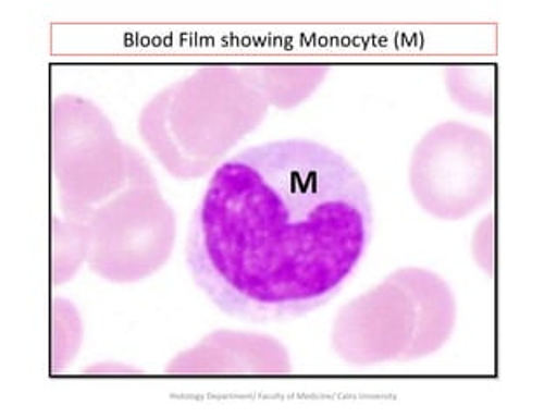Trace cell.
<instances>
[{
  "label": "cell",
  "mask_w": 557,
  "mask_h": 418,
  "mask_svg": "<svg viewBox=\"0 0 557 418\" xmlns=\"http://www.w3.org/2000/svg\"><path fill=\"white\" fill-rule=\"evenodd\" d=\"M51 321V371L61 373L74 361L83 344V319L72 302L58 296L52 298Z\"/></svg>",
  "instance_id": "4fadbf2b"
},
{
  "label": "cell",
  "mask_w": 557,
  "mask_h": 418,
  "mask_svg": "<svg viewBox=\"0 0 557 418\" xmlns=\"http://www.w3.org/2000/svg\"><path fill=\"white\" fill-rule=\"evenodd\" d=\"M373 235L361 173L307 138L244 148L211 174L188 226L191 281L232 318L277 322L344 287Z\"/></svg>",
  "instance_id": "6da1fadb"
},
{
  "label": "cell",
  "mask_w": 557,
  "mask_h": 418,
  "mask_svg": "<svg viewBox=\"0 0 557 418\" xmlns=\"http://www.w3.org/2000/svg\"><path fill=\"white\" fill-rule=\"evenodd\" d=\"M83 373L86 374H136L141 373L139 368L131 365H122L117 361H103L95 362L89 368H83Z\"/></svg>",
  "instance_id": "9a60e30c"
},
{
  "label": "cell",
  "mask_w": 557,
  "mask_h": 418,
  "mask_svg": "<svg viewBox=\"0 0 557 418\" xmlns=\"http://www.w3.org/2000/svg\"><path fill=\"white\" fill-rule=\"evenodd\" d=\"M52 284L72 281L87 258V223L52 217Z\"/></svg>",
  "instance_id": "7c38bea8"
},
{
  "label": "cell",
  "mask_w": 557,
  "mask_h": 418,
  "mask_svg": "<svg viewBox=\"0 0 557 418\" xmlns=\"http://www.w3.org/2000/svg\"><path fill=\"white\" fill-rule=\"evenodd\" d=\"M399 270L417 302L420 327L411 356L414 361L432 356L448 344L457 324V298L449 284L432 270L422 267H403Z\"/></svg>",
  "instance_id": "ba28073f"
},
{
  "label": "cell",
  "mask_w": 557,
  "mask_h": 418,
  "mask_svg": "<svg viewBox=\"0 0 557 418\" xmlns=\"http://www.w3.org/2000/svg\"><path fill=\"white\" fill-rule=\"evenodd\" d=\"M408 180L426 214L446 222L474 214L495 194L493 136L467 122H441L414 147Z\"/></svg>",
  "instance_id": "5b68a950"
},
{
  "label": "cell",
  "mask_w": 557,
  "mask_h": 418,
  "mask_svg": "<svg viewBox=\"0 0 557 418\" xmlns=\"http://www.w3.org/2000/svg\"><path fill=\"white\" fill-rule=\"evenodd\" d=\"M159 93L174 144L211 171L269 113L246 65L202 66Z\"/></svg>",
  "instance_id": "7a4b0ae2"
},
{
  "label": "cell",
  "mask_w": 557,
  "mask_h": 418,
  "mask_svg": "<svg viewBox=\"0 0 557 418\" xmlns=\"http://www.w3.org/2000/svg\"><path fill=\"white\" fill-rule=\"evenodd\" d=\"M269 107L292 110L309 100L330 74L326 65H246Z\"/></svg>",
  "instance_id": "9c48e42d"
},
{
  "label": "cell",
  "mask_w": 557,
  "mask_h": 418,
  "mask_svg": "<svg viewBox=\"0 0 557 418\" xmlns=\"http://www.w3.org/2000/svg\"><path fill=\"white\" fill-rule=\"evenodd\" d=\"M444 86L453 103L467 112L493 118L495 113V65L461 63L444 69Z\"/></svg>",
  "instance_id": "8fae6325"
},
{
  "label": "cell",
  "mask_w": 557,
  "mask_h": 418,
  "mask_svg": "<svg viewBox=\"0 0 557 418\" xmlns=\"http://www.w3.org/2000/svg\"><path fill=\"white\" fill-rule=\"evenodd\" d=\"M470 253L479 269L487 275L495 274V213L493 211L475 226L470 241Z\"/></svg>",
  "instance_id": "5bb4252c"
},
{
  "label": "cell",
  "mask_w": 557,
  "mask_h": 418,
  "mask_svg": "<svg viewBox=\"0 0 557 418\" xmlns=\"http://www.w3.org/2000/svg\"><path fill=\"white\" fill-rule=\"evenodd\" d=\"M86 223L87 267L109 283L145 281L173 255L176 217L157 185H126Z\"/></svg>",
  "instance_id": "277c9868"
},
{
  "label": "cell",
  "mask_w": 557,
  "mask_h": 418,
  "mask_svg": "<svg viewBox=\"0 0 557 418\" xmlns=\"http://www.w3.org/2000/svg\"><path fill=\"white\" fill-rule=\"evenodd\" d=\"M418 309L400 270L348 302L331 328V347L347 365L368 368L413 361Z\"/></svg>",
  "instance_id": "8992f818"
},
{
  "label": "cell",
  "mask_w": 557,
  "mask_h": 418,
  "mask_svg": "<svg viewBox=\"0 0 557 418\" xmlns=\"http://www.w3.org/2000/svg\"><path fill=\"white\" fill-rule=\"evenodd\" d=\"M51 161L63 217L87 222L127 183V145L91 100L60 95L51 104Z\"/></svg>",
  "instance_id": "3957f363"
},
{
  "label": "cell",
  "mask_w": 557,
  "mask_h": 418,
  "mask_svg": "<svg viewBox=\"0 0 557 418\" xmlns=\"http://www.w3.org/2000/svg\"><path fill=\"white\" fill-rule=\"evenodd\" d=\"M138 131L147 147L157 157V161L161 162L162 168L174 179L188 182L202 179L211 171L208 165L188 159L174 144L170 131L165 130L161 93L152 96L139 112Z\"/></svg>",
  "instance_id": "30bf717a"
},
{
  "label": "cell",
  "mask_w": 557,
  "mask_h": 418,
  "mask_svg": "<svg viewBox=\"0 0 557 418\" xmlns=\"http://www.w3.org/2000/svg\"><path fill=\"white\" fill-rule=\"evenodd\" d=\"M170 374H287L286 345L251 331L216 330L199 344L176 354L164 368Z\"/></svg>",
  "instance_id": "52a82bcc"
}]
</instances>
